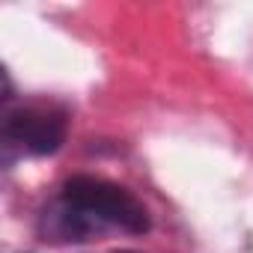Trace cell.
Returning a JSON list of instances; mask_svg holds the SVG:
<instances>
[{
    "label": "cell",
    "instance_id": "cell-1",
    "mask_svg": "<svg viewBox=\"0 0 253 253\" xmlns=\"http://www.w3.org/2000/svg\"><path fill=\"white\" fill-rule=\"evenodd\" d=\"M66 232L81 238L95 226H116L122 232L143 235L149 229L146 206L131 194L98 176H72L63 185Z\"/></svg>",
    "mask_w": 253,
    "mask_h": 253
},
{
    "label": "cell",
    "instance_id": "cell-3",
    "mask_svg": "<svg viewBox=\"0 0 253 253\" xmlns=\"http://www.w3.org/2000/svg\"><path fill=\"white\" fill-rule=\"evenodd\" d=\"M116 253H140V250H116Z\"/></svg>",
    "mask_w": 253,
    "mask_h": 253
},
{
    "label": "cell",
    "instance_id": "cell-2",
    "mask_svg": "<svg viewBox=\"0 0 253 253\" xmlns=\"http://www.w3.org/2000/svg\"><path fill=\"white\" fill-rule=\"evenodd\" d=\"M6 140L18 143L30 155H51L66 140V116L54 107H18L3 122Z\"/></svg>",
    "mask_w": 253,
    "mask_h": 253
}]
</instances>
